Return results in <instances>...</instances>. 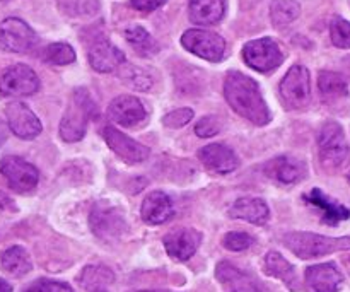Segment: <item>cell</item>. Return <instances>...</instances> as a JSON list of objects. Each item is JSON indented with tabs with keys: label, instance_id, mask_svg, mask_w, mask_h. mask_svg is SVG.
Instances as JSON below:
<instances>
[{
	"label": "cell",
	"instance_id": "6da1fadb",
	"mask_svg": "<svg viewBox=\"0 0 350 292\" xmlns=\"http://www.w3.org/2000/svg\"><path fill=\"white\" fill-rule=\"evenodd\" d=\"M224 96L229 106L255 125H267L272 120L269 106L258 84L241 72H229L224 82Z\"/></svg>",
	"mask_w": 350,
	"mask_h": 292
},
{
	"label": "cell",
	"instance_id": "7a4b0ae2",
	"mask_svg": "<svg viewBox=\"0 0 350 292\" xmlns=\"http://www.w3.org/2000/svg\"><path fill=\"white\" fill-rule=\"evenodd\" d=\"M96 115V105L88 89H75L60 123V137L65 142H77L85 135L88 123Z\"/></svg>",
	"mask_w": 350,
	"mask_h": 292
},
{
	"label": "cell",
	"instance_id": "3957f363",
	"mask_svg": "<svg viewBox=\"0 0 350 292\" xmlns=\"http://www.w3.org/2000/svg\"><path fill=\"white\" fill-rule=\"evenodd\" d=\"M284 245L303 260L320 258L335 252L350 250V238H328L314 233H289L284 236Z\"/></svg>",
	"mask_w": 350,
	"mask_h": 292
},
{
	"label": "cell",
	"instance_id": "277c9868",
	"mask_svg": "<svg viewBox=\"0 0 350 292\" xmlns=\"http://www.w3.org/2000/svg\"><path fill=\"white\" fill-rule=\"evenodd\" d=\"M320 159L327 168H340L349 156V146L344 130L338 123L328 122L318 133Z\"/></svg>",
	"mask_w": 350,
	"mask_h": 292
},
{
	"label": "cell",
	"instance_id": "5b68a950",
	"mask_svg": "<svg viewBox=\"0 0 350 292\" xmlns=\"http://www.w3.org/2000/svg\"><path fill=\"white\" fill-rule=\"evenodd\" d=\"M280 96L284 99V105L291 109H299L310 103L311 82L306 67L294 65L289 68L286 77L280 82Z\"/></svg>",
	"mask_w": 350,
	"mask_h": 292
},
{
	"label": "cell",
	"instance_id": "8992f818",
	"mask_svg": "<svg viewBox=\"0 0 350 292\" xmlns=\"http://www.w3.org/2000/svg\"><path fill=\"white\" fill-rule=\"evenodd\" d=\"M91 229L98 238L111 241L125 233L126 222L120 209L108 202H99L91 211Z\"/></svg>",
	"mask_w": 350,
	"mask_h": 292
},
{
	"label": "cell",
	"instance_id": "52a82bcc",
	"mask_svg": "<svg viewBox=\"0 0 350 292\" xmlns=\"http://www.w3.org/2000/svg\"><path fill=\"white\" fill-rule=\"evenodd\" d=\"M243 58L255 70L270 72L282 64L284 53L272 38H260L245 44Z\"/></svg>",
	"mask_w": 350,
	"mask_h": 292
},
{
	"label": "cell",
	"instance_id": "ba28073f",
	"mask_svg": "<svg viewBox=\"0 0 350 292\" xmlns=\"http://www.w3.org/2000/svg\"><path fill=\"white\" fill-rule=\"evenodd\" d=\"M0 173L3 174L9 187L19 194H27V191L34 190L40 181V173L36 168L17 156L3 157L0 161Z\"/></svg>",
	"mask_w": 350,
	"mask_h": 292
},
{
	"label": "cell",
	"instance_id": "9c48e42d",
	"mask_svg": "<svg viewBox=\"0 0 350 292\" xmlns=\"http://www.w3.org/2000/svg\"><path fill=\"white\" fill-rule=\"evenodd\" d=\"M38 36L23 19L7 17L0 23V47L12 53H26L33 50Z\"/></svg>",
	"mask_w": 350,
	"mask_h": 292
},
{
	"label": "cell",
	"instance_id": "30bf717a",
	"mask_svg": "<svg viewBox=\"0 0 350 292\" xmlns=\"http://www.w3.org/2000/svg\"><path fill=\"white\" fill-rule=\"evenodd\" d=\"M181 44L197 57L208 62H221L224 57L226 41L217 33L204 29H188L181 36Z\"/></svg>",
	"mask_w": 350,
	"mask_h": 292
},
{
	"label": "cell",
	"instance_id": "8fae6325",
	"mask_svg": "<svg viewBox=\"0 0 350 292\" xmlns=\"http://www.w3.org/2000/svg\"><path fill=\"white\" fill-rule=\"evenodd\" d=\"M40 89V79L36 72L24 64L12 65L7 68L0 79V94L16 98V96H31Z\"/></svg>",
	"mask_w": 350,
	"mask_h": 292
},
{
	"label": "cell",
	"instance_id": "7c38bea8",
	"mask_svg": "<svg viewBox=\"0 0 350 292\" xmlns=\"http://www.w3.org/2000/svg\"><path fill=\"white\" fill-rule=\"evenodd\" d=\"M5 116L9 129L19 139L31 140L40 135L41 130H43L40 118L31 111L29 106H26L21 101H14L7 105Z\"/></svg>",
	"mask_w": 350,
	"mask_h": 292
},
{
	"label": "cell",
	"instance_id": "4fadbf2b",
	"mask_svg": "<svg viewBox=\"0 0 350 292\" xmlns=\"http://www.w3.org/2000/svg\"><path fill=\"white\" fill-rule=\"evenodd\" d=\"M103 137H105L109 149L129 164L142 163V161H146L150 154L149 147L142 146L140 142H135L133 139L126 137L125 133L116 130L115 127H106V129L103 130Z\"/></svg>",
	"mask_w": 350,
	"mask_h": 292
},
{
	"label": "cell",
	"instance_id": "5bb4252c",
	"mask_svg": "<svg viewBox=\"0 0 350 292\" xmlns=\"http://www.w3.org/2000/svg\"><path fill=\"white\" fill-rule=\"evenodd\" d=\"M163 243L171 258L178 260V262H185V260L191 258L195 255V252H197L202 243V235L197 229H176V231L167 233L164 236Z\"/></svg>",
	"mask_w": 350,
	"mask_h": 292
},
{
	"label": "cell",
	"instance_id": "9a60e30c",
	"mask_svg": "<svg viewBox=\"0 0 350 292\" xmlns=\"http://www.w3.org/2000/svg\"><path fill=\"white\" fill-rule=\"evenodd\" d=\"M108 115L122 127H133L146 120L147 111L142 103L133 96H118L109 105Z\"/></svg>",
	"mask_w": 350,
	"mask_h": 292
},
{
	"label": "cell",
	"instance_id": "2e32d148",
	"mask_svg": "<svg viewBox=\"0 0 350 292\" xmlns=\"http://www.w3.org/2000/svg\"><path fill=\"white\" fill-rule=\"evenodd\" d=\"M89 64L96 72H113L125 64V55L120 48L111 44L109 41H98L89 50Z\"/></svg>",
	"mask_w": 350,
	"mask_h": 292
},
{
	"label": "cell",
	"instance_id": "e0dca14e",
	"mask_svg": "<svg viewBox=\"0 0 350 292\" xmlns=\"http://www.w3.org/2000/svg\"><path fill=\"white\" fill-rule=\"evenodd\" d=\"M265 173L270 180L277 181V183L293 185L306 176V166L294 157L280 156L267 164Z\"/></svg>",
	"mask_w": 350,
	"mask_h": 292
},
{
	"label": "cell",
	"instance_id": "ac0fdd59",
	"mask_svg": "<svg viewBox=\"0 0 350 292\" xmlns=\"http://www.w3.org/2000/svg\"><path fill=\"white\" fill-rule=\"evenodd\" d=\"M215 277L226 292H262L256 280L248 274L241 272L229 262H221L215 269Z\"/></svg>",
	"mask_w": 350,
	"mask_h": 292
},
{
	"label": "cell",
	"instance_id": "d6986e66",
	"mask_svg": "<svg viewBox=\"0 0 350 292\" xmlns=\"http://www.w3.org/2000/svg\"><path fill=\"white\" fill-rule=\"evenodd\" d=\"M202 163L208 168L211 171L219 174H226L234 171L239 166V159L229 147L222 146V144H211L200 149L198 152Z\"/></svg>",
	"mask_w": 350,
	"mask_h": 292
},
{
	"label": "cell",
	"instance_id": "ffe728a7",
	"mask_svg": "<svg viewBox=\"0 0 350 292\" xmlns=\"http://www.w3.org/2000/svg\"><path fill=\"white\" fill-rule=\"evenodd\" d=\"M344 277L334 263L313 265L306 270V284L313 292H337Z\"/></svg>",
	"mask_w": 350,
	"mask_h": 292
},
{
	"label": "cell",
	"instance_id": "44dd1931",
	"mask_svg": "<svg viewBox=\"0 0 350 292\" xmlns=\"http://www.w3.org/2000/svg\"><path fill=\"white\" fill-rule=\"evenodd\" d=\"M229 215L232 219H241L255 226H263L270 217L269 205L262 198L245 197L236 200L229 209Z\"/></svg>",
	"mask_w": 350,
	"mask_h": 292
},
{
	"label": "cell",
	"instance_id": "7402d4cb",
	"mask_svg": "<svg viewBox=\"0 0 350 292\" xmlns=\"http://www.w3.org/2000/svg\"><path fill=\"white\" fill-rule=\"evenodd\" d=\"M173 204L171 198L164 191H152L146 197L142 204V219L150 226H157L166 222L173 215Z\"/></svg>",
	"mask_w": 350,
	"mask_h": 292
},
{
	"label": "cell",
	"instance_id": "603a6c76",
	"mask_svg": "<svg viewBox=\"0 0 350 292\" xmlns=\"http://www.w3.org/2000/svg\"><path fill=\"white\" fill-rule=\"evenodd\" d=\"M304 200H306L308 204L314 205L317 209H320L321 214H323V221L327 222V224H338V222L347 221L350 217L349 209H345L344 205L338 204V202L332 200V198L327 197L320 188H313L310 194L304 195Z\"/></svg>",
	"mask_w": 350,
	"mask_h": 292
},
{
	"label": "cell",
	"instance_id": "cb8c5ba5",
	"mask_svg": "<svg viewBox=\"0 0 350 292\" xmlns=\"http://www.w3.org/2000/svg\"><path fill=\"white\" fill-rule=\"evenodd\" d=\"M224 12V0H190V21L198 26L217 24Z\"/></svg>",
	"mask_w": 350,
	"mask_h": 292
},
{
	"label": "cell",
	"instance_id": "d4e9b609",
	"mask_svg": "<svg viewBox=\"0 0 350 292\" xmlns=\"http://www.w3.org/2000/svg\"><path fill=\"white\" fill-rule=\"evenodd\" d=\"M265 272L269 274V276L275 277V279L282 280L291 291L301 289L296 270H294V267L291 265L279 252H270L269 255L265 256Z\"/></svg>",
	"mask_w": 350,
	"mask_h": 292
},
{
	"label": "cell",
	"instance_id": "484cf974",
	"mask_svg": "<svg viewBox=\"0 0 350 292\" xmlns=\"http://www.w3.org/2000/svg\"><path fill=\"white\" fill-rule=\"evenodd\" d=\"M0 269L12 277H24L33 270V262L23 246H10L0 255Z\"/></svg>",
	"mask_w": 350,
	"mask_h": 292
},
{
	"label": "cell",
	"instance_id": "4316f807",
	"mask_svg": "<svg viewBox=\"0 0 350 292\" xmlns=\"http://www.w3.org/2000/svg\"><path fill=\"white\" fill-rule=\"evenodd\" d=\"M301 7L296 0H273L270 5V19L277 27L287 26L299 17Z\"/></svg>",
	"mask_w": 350,
	"mask_h": 292
},
{
	"label": "cell",
	"instance_id": "83f0119b",
	"mask_svg": "<svg viewBox=\"0 0 350 292\" xmlns=\"http://www.w3.org/2000/svg\"><path fill=\"white\" fill-rule=\"evenodd\" d=\"M318 88L325 98H344L349 94L347 81L335 72H321L318 77Z\"/></svg>",
	"mask_w": 350,
	"mask_h": 292
},
{
	"label": "cell",
	"instance_id": "f1b7e54d",
	"mask_svg": "<svg viewBox=\"0 0 350 292\" xmlns=\"http://www.w3.org/2000/svg\"><path fill=\"white\" fill-rule=\"evenodd\" d=\"M113 274L111 270L106 269V267H85L84 272L81 274V284L84 289L88 291H99L103 286L106 284H111L113 282Z\"/></svg>",
	"mask_w": 350,
	"mask_h": 292
},
{
	"label": "cell",
	"instance_id": "f546056e",
	"mask_svg": "<svg viewBox=\"0 0 350 292\" xmlns=\"http://www.w3.org/2000/svg\"><path fill=\"white\" fill-rule=\"evenodd\" d=\"M120 79L129 88L137 89V91H149L152 88V77L144 68L135 67V65H122L120 67Z\"/></svg>",
	"mask_w": 350,
	"mask_h": 292
},
{
	"label": "cell",
	"instance_id": "4dcf8cb0",
	"mask_svg": "<svg viewBox=\"0 0 350 292\" xmlns=\"http://www.w3.org/2000/svg\"><path fill=\"white\" fill-rule=\"evenodd\" d=\"M123 34H125V40L129 41V43L132 44V47L135 48L139 53L150 55L157 50L156 41L152 40V36H150V34L147 33L144 27L130 26V27H126L125 33Z\"/></svg>",
	"mask_w": 350,
	"mask_h": 292
},
{
	"label": "cell",
	"instance_id": "1f68e13d",
	"mask_svg": "<svg viewBox=\"0 0 350 292\" xmlns=\"http://www.w3.org/2000/svg\"><path fill=\"white\" fill-rule=\"evenodd\" d=\"M43 58L48 64L68 65L75 60V51L67 43H51L44 48Z\"/></svg>",
	"mask_w": 350,
	"mask_h": 292
},
{
	"label": "cell",
	"instance_id": "d6a6232c",
	"mask_svg": "<svg viewBox=\"0 0 350 292\" xmlns=\"http://www.w3.org/2000/svg\"><path fill=\"white\" fill-rule=\"evenodd\" d=\"M332 41L338 48H350V23H347L342 17L334 19L330 26Z\"/></svg>",
	"mask_w": 350,
	"mask_h": 292
},
{
	"label": "cell",
	"instance_id": "836d02e7",
	"mask_svg": "<svg viewBox=\"0 0 350 292\" xmlns=\"http://www.w3.org/2000/svg\"><path fill=\"white\" fill-rule=\"evenodd\" d=\"M222 245L231 252H243L253 245V238L246 233H228L222 239Z\"/></svg>",
	"mask_w": 350,
	"mask_h": 292
},
{
	"label": "cell",
	"instance_id": "e575fe53",
	"mask_svg": "<svg viewBox=\"0 0 350 292\" xmlns=\"http://www.w3.org/2000/svg\"><path fill=\"white\" fill-rule=\"evenodd\" d=\"M193 118V109L191 108H180L173 109L163 118V123L167 129H181Z\"/></svg>",
	"mask_w": 350,
	"mask_h": 292
},
{
	"label": "cell",
	"instance_id": "d590c367",
	"mask_svg": "<svg viewBox=\"0 0 350 292\" xmlns=\"http://www.w3.org/2000/svg\"><path fill=\"white\" fill-rule=\"evenodd\" d=\"M221 132V122L217 116H205L195 125V133L198 137H214Z\"/></svg>",
	"mask_w": 350,
	"mask_h": 292
},
{
	"label": "cell",
	"instance_id": "8d00e7d4",
	"mask_svg": "<svg viewBox=\"0 0 350 292\" xmlns=\"http://www.w3.org/2000/svg\"><path fill=\"white\" fill-rule=\"evenodd\" d=\"M31 292H74L72 287L65 282H58V280H38Z\"/></svg>",
	"mask_w": 350,
	"mask_h": 292
},
{
	"label": "cell",
	"instance_id": "74e56055",
	"mask_svg": "<svg viewBox=\"0 0 350 292\" xmlns=\"http://www.w3.org/2000/svg\"><path fill=\"white\" fill-rule=\"evenodd\" d=\"M166 0H132V5L140 12H152L157 7H161Z\"/></svg>",
	"mask_w": 350,
	"mask_h": 292
},
{
	"label": "cell",
	"instance_id": "f35d334b",
	"mask_svg": "<svg viewBox=\"0 0 350 292\" xmlns=\"http://www.w3.org/2000/svg\"><path fill=\"white\" fill-rule=\"evenodd\" d=\"M10 205H14L12 200H10L3 191H0V211H5V209H9Z\"/></svg>",
	"mask_w": 350,
	"mask_h": 292
},
{
	"label": "cell",
	"instance_id": "ab89813d",
	"mask_svg": "<svg viewBox=\"0 0 350 292\" xmlns=\"http://www.w3.org/2000/svg\"><path fill=\"white\" fill-rule=\"evenodd\" d=\"M7 135H9V132H7V127H5V123H2V122H0V147H2L3 144H5V140H7Z\"/></svg>",
	"mask_w": 350,
	"mask_h": 292
},
{
	"label": "cell",
	"instance_id": "60d3db41",
	"mask_svg": "<svg viewBox=\"0 0 350 292\" xmlns=\"http://www.w3.org/2000/svg\"><path fill=\"white\" fill-rule=\"evenodd\" d=\"M0 292H12V286L7 280L0 279Z\"/></svg>",
	"mask_w": 350,
	"mask_h": 292
},
{
	"label": "cell",
	"instance_id": "b9f144b4",
	"mask_svg": "<svg viewBox=\"0 0 350 292\" xmlns=\"http://www.w3.org/2000/svg\"><path fill=\"white\" fill-rule=\"evenodd\" d=\"M139 292H170V291H139Z\"/></svg>",
	"mask_w": 350,
	"mask_h": 292
},
{
	"label": "cell",
	"instance_id": "7bdbcfd3",
	"mask_svg": "<svg viewBox=\"0 0 350 292\" xmlns=\"http://www.w3.org/2000/svg\"><path fill=\"white\" fill-rule=\"evenodd\" d=\"M94 292H106L105 289H99V291H94Z\"/></svg>",
	"mask_w": 350,
	"mask_h": 292
},
{
	"label": "cell",
	"instance_id": "ee69618b",
	"mask_svg": "<svg viewBox=\"0 0 350 292\" xmlns=\"http://www.w3.org/2000/svg\"><path fill=\"white\" fill-rule=\"evenodd\" d=\"M349 178H350V173H349Z\"/></svg>",
	"mask_w": 350,
	"mask_h": 292
}]
</instances>
